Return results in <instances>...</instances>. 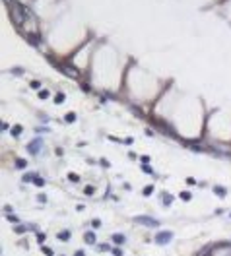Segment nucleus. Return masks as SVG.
Listing matches in <instances>:
<instances>
[{"mask_svg":"<svg viewBox=\"0 0 231 256\" xmlns=\"http://www.w3.org/2000/svg\"><path fill=\"white\" fill-rule=\"evenodd\" d=\"M10 16H12V20L16 21V25H23V21L27 20L25 18V8L20 2H16V0L10 2Z\"/></svg>","mask_w":231,"mask_h":256,"instance_id":"f257e3e1","label":"nucleus"},{"mask_svg":"<svg viewBox=\"0 0 231 256\" xmlns=\"http://www.w3.org/2000/svg\"><path fill=\"white\" fill-rule=\"evenodd\" d=\"M59 70L64 72L66 76H70V78H80V70H78L76 66H72V64H60Z\"/></svg>","mask_w":231,"mask_h":256,"instance_id":"f03ea898","label":"nucleus"},{"mask_svg":"<svg viewBox=\"0 0 231 256\" xmlns=\"http://www.w3.org/2000/svg\"><path fill=\"white\" fill-rule=\"evenodd\" d=\"M136 223H140V225H146V227H157L159 225V221L154 219V217H148V215H136Z\"/></svg>","mask_w":231,"mask_h":256,"instance_id":"7ed1b4c3","label":"nucleus"},{"mask_svg":"<svg viewBox=\"0 0 231 256\" xmlns=\"http://www.w3.org/2000/svg\"><path fill=\"white\" fill-rule=\"evenodd\" d=\"M171 239H173L171 231H161V233L155 235V243L157 244H167V243H171Z\"/></svg>","mask_w":231,"mask_h":256,"instance_id":"20e7f679","label":"nucleus"},{"mask_svg":"<svg viewBox=\"0 0 231 256\" xmlns=\"http://www.w3.org/2000/svg\"><path fill=\"white\" fill-rule=\"evenodd\" d=\"M39 149H41V140H39V138H37V140H33V142H31L29 146H27V151L31 153V155L39 153Z\"/></svg>","mask_w":231,"mask_h":256,"instance_id":"39448f33","label":"nucleus"},{"mask_svg":"<svg viewBox=\"0 0 231 256\" xmlns=\"http://www.w3.org/2000/svg\"><path fill=\"white\" fill-rule=\"evenodd\" d=\"M113 243L115 244H124V243H126V237H124L123 233H115L113 235Z\"/></svg>","mask_w":231,"mask_h":256,"instance_id":"423d86ee","label":"nucleus"},{"mask_svg":"<svg viewBox=\"0 0 231 256\" xmlns=\"http://www.w3.org/2000/svg\"><path fill=\"white\" fill-rule=\"evenodd\" d=\"M84 241H86L87 244H95V233H93V231H87L86 235H84Z\"/></svg>","mask_w":231,"mask_h":256,"instance_id":"0eeeda50","label":"nucleus"},{"mask_svg":"<svg viewBox=\"0 0 231 256\" xmlns=\"http://www.w3.org/2000/svg\"><path fill=\"white\" fill-rule=\"evenodd\" d=\"M214 194H218L219 198H225V194H227V192H225L223 186H214Z\"/></svg>","mask_w":231,"mask_h":256,"instance_id":"6e6552de","label":"nucleus"},{"mask_svg":"<svg viewBox=\"0 0 231 256\" xmlns=\"http://www.w3.org/2000/svg\"><path fill=\"white\" fill-rule=\"evenodd\" d=\"M59 239H60V241H68V239H70V231H60Z\"/></svg>","mask_w":231,"mask_h":256,"instance_id":"1a4fd4ad","label":"nucleus"},{"mask_svg":"<svg viewBox=\"0 0 231 256\" xmlns=\"http://www.w3.org/2000/svg\"><path fill=\"white\" fill-rule=\"evenodd\" d=\"M12 134H14V136H20V134H22V126L16 124V126L12 128Z\"/></svg>","mask_w":231,"mask_h":256,"instance_id":"9d476101","label":"nucleus"},{"mask_svg":"<svg viewBox=\"0 0 231 256\" xmlns=\"http://www.w3.org/2000/svg\"><path fill=\"white\" fill-rule=\"evenodd\" d=\"M25 165H27V161H25V159H18V161H16V167H18V169H23Z\"/></svg>","mask_w":231,"mask_h":256,"instance_id":"9b49d317","label":"nucleus"},{"mask_svg":"<svg viewBox=\"0 0 231 256\" xmlns=\"http://www.w3.org/2000/svg\"><path fill=\"white\" fill-rule=\"evenodd\" d=\"M62 101H64V93H56V95H55V103H59V105H60Z\"/></svg>","mask_w":231,"mask_h":256,"instance_id":"f8f14e48","label":"nucleus"},{"mask_svg":"<svg viewBox=\"0 0 231 256\" xmlns=\"http://www.w3.org/2000/svg\"><path fill=\"white\" fill-rule=\"evenodd\" d=\"M171 202H173V198H171V194H163V204H165V206H169V204H171Z\"/></svg>","mask_w":231,"mask_h":256,"instance_id":"ddd939ff","label":"nucleus"},{"mask_svg":"<svg viewBox=\"0 0 231 256\" xmlns=\"http://www.w3.org/2000/svg\"><path fill=\"white\" fill-rule=\"evenodd\" d=\"M68 180H72V183H78V180H80V177H78V175H74V173H70V175H68Z\"/></svg>","mask_w":231,"mask_h":256,"instance_id":"4468645a","label":"nucleus"},{"mask_svg":"<svg viewBox=\"0 0 231 256\" xmlns=\"http://www.w3.org/2000/svg\"><path fill=\"white\" fill-rule=\"evenodd\" d=\"M49 97V91H47V89H41L39 91V99H47Z\"/></svg>","mask_w":231,"mask_h":256,"instance_id":"2eb2a0df","label":"nucleus"},{"mask_svg":"<svg viewBox=\"0 0 231 256\" xmlns=\"http://www.w3.org/2000/svg\"><path fill=\"white\" fill-rule=\"evenodd\" d=\"M35 179V173H29V175H23V180L25 183H29V180H33Z\"/></svg>","mask_w":231,"mask_h":256,"instance_id":"dca6fc26","label":"nucleus"},{"mask_svg":"<svg viewBox=\"0 0 231 256\" xmlns=\"http://www.w3.org/2000/svg\"><path fill=\"white\" fill-rule=\"evenodd\" d=\"M74 120H76V115L74 113H68L66 115V122H74Z\"/></svg>","mask_w":231,"mask_h":256,"instance_id":"f3484780","label":"nucleus"},{"mask_svg":"<svg viewBox=\"0 0 231 256\" xmlns=\"http://www.w3.org/2000/svg\"><path fill=\"white\" fill-rule=\"evenodd\" d=\"M93 190H95L93 186H86V188H84V192H86L87 196H91V194H93Z\"/></svg>","mask_w":231,"mask_h":256,"instance_id":"a211bd4d","label":"nucleus"},{"mask_svg":"<svg viewBox=\"0 0 231 256\" xmlns=\"http://www.w3.org/2000/svg\"><path fill=\"white\" fill-rule=\"evenodd\" d=\"M33 183L37 184V186H43V184H45V180H43V179H39V177H35V179H33Z\"/></svg>","mask_w":231,"mask_h":256,"instance_id":"6ab92c4d","label":"nucleus"},{"mask_svg":"<svg viewBox=\"0 0 231 256\" xmlns=\"http://www.w3.org/2000/svg\"><path fill=\"white\" fill-rule=\"evenodd\" d=\"M151 192H154V186H146V188H144V194L146 196H150Z\"/></svg>","mask_w":231,"mask_h":256,"instance_id":"aec40b11","label":"nucleus"},{"mask_svg":"<svg viewBox=\"0 0 231 256\" xmlns=\"http://www.w3.org/2000/svg\"><path fill=\"white\" fill-rule=\"evenodd\" d=\"M181 198L183 200H190V192H181Z\"/></svg>","mask_w":231,"mask_h":256,"instance_id":"412c9836","label":"nucleus"},{"mask_svg":"<svg viewBox=\"0 0 231 256\" xmlns=\"http://www.w3.org/2000/svg\"><path fill=\"white\" fill-rule=\"evenodd\" d=\"M43 252H45L47 256H52V248H49V247H43Z\"/></svg>","mask_w":231,"mask_h":256,"instance_id":"4be33fe9","label":"nucleus"},{"mask_svg":"<svg viewBox=\"0 0 231 256\" xmlns=\"http://www.w3.org/2000/svg\"><path fill=\"white\" fill-rule=\"evenodd\" d=\"M37 200L41 202V204H45V202H47V196H45V194H39V196H37Z\"/></svg>","mask_w":231,"mask_h":256,"instance_id":"5701e85b","label":"nucleus"},{"mask_svg":"<svg viewBox=\"0 0 231 256\" xmlns=\"http://www.w3.org/2000/svg\"><path fill=\"white\" fill-rule=\"evenodd\" d=\"M140 159H142V163H144V165H148V163H150V157H148V155H142Z\"/></svg>","mask_w":231,"mask_h":256,"instance_id":"b1692460","label":"nucleus"},{"mask_svg":"<svg viewBox=\"0 0 231 256\" xmlns=\"http://www.w3.org/2000/svg\"><path fill=\"white\" fill-rule=\"evenodd\" d=\"M31 87H33V89H39V87H41V82H31Z\"/></svg>","mask_w":231,"mask_h":256,"instance_id":"393cba45","label":"nucleus"},{"mask_svg":"<svg viewBox=\"0 0 231 256\" xmlns=\"http://www.w3.org/2000/svg\"><path fill=\"white\" fill-rule=\"evenodd\" d=\"M113 256H123V250H120V248H115V250H113Z\"/></svg>","mask_w":231,"mask_h":256,"instance_id":"a878e982","label":"nucleus"},{"mask_svg":"<svg viewBox=\"0 0 231 256\" xmlns=\"http://www.w3.org/2000/svg\"><path fill=\"white\" fill-rule=\"evenodd\" d=\"M8 219H10V221H12V223H20V219H18V217H16V215H10V217H8Z\"/></svg>","mask_w":231,"mask_h":256,"instance_id":"bb28decb","label":"nucleus"},{"mask_svg":"<svg viewBox=\"0 0 231 256\" xmlns=\"http://www.w3.org/2000/svg\"><path fill=\"white\" fill-rule=\"evenodd\" d=\"M25 229H27V227H22V225H20V227H16V231H18V233H23Z\"/></svg>","mask_w":231,"mask_h":256,"instance_id":"cd10ccee","label":"nucleus"},{"mask_svg":"<svg viewBox=\"0 0 231 256\" xmlns=\"http://www.w3.org/2000/svg\"><path fill=\"white\" fill-rule=\"evenodd\" d=\"M99 250H109V244H99Z\"/></svg>","mask_w":231,"mask_h":256,"instance_id":"c85d7f7f","label":"nucleus"},{"mask_svg":"<svg viewBox=\"0 0 231 256\" xmlns=\"http://www.w3.org/2000/svg\"><path fill=\"white\" fill-rule=\"evenodd\" d=\"M76 256H86V252H84V250H78V252H76Z\"/></svg>","mask_w":231,"mask_h":256,"instance_id":"c756f323","label":"nucleus"}]
</instances>
